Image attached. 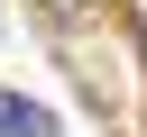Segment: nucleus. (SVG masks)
Listing matches in <instances>:
<instances>
[{
    "instance_id": "nucleus-1",
    "label": "nucleus",
    "mask_w": 147,
    "mask_h": 137,
    "mask_svg": "<svg viewBox=\"0 0 147 137\" xmlns=\"http://www.w3.org/2000/svg\"><path fill=\"white\" fill-rule=\"evenodd\" d=\"M0 137H55V119H46L37 100H18V91H0Z\"/></svg>"
}]
</instances>
